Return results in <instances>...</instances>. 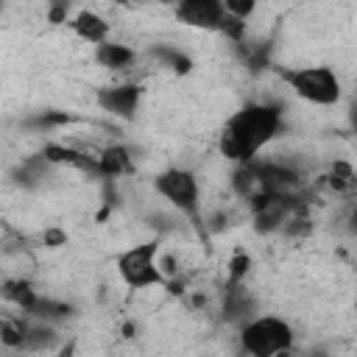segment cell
<instances>
[{
  "mask_svg": "<svg viewBox=\"0 0 357 357\" xmlns=\"http://www.w3.org/2000/svg\"><path fill=\"white\" fill-rule=\"evenodd\" d=\"M282 131V109L276 103H245L240 106L220 128V153L234 162L245 165L259 156V151Z\"/></svg>",
  "mask_w": 357,
  "mask_h": 357,
  "instance_id": "obj_1",
  "label": "cell"
},
{
  "mask_svg": "<svg viewBox=\"0 0 357 357\" xmlns=\"http://www.w3.org/2000/svg\"><path fill=\"white\" fill-rule=\"evenodd\" d=\"M293 346V326L276 315H257L240 326V349L254 357H273Z\"/></svg>",
  "mask_w": 357,
  "mask_h": 357,
  "instance_id": "obj_2",
  "label": "cell"
},
{
  "mask_svg": "<svg viewBox=\"0 0 357 357\" xmlns=\"http://www.w3.org/2000/svg\"><path fill=\"white\" fill-rule=\"evenodd\" d=\"M117 273L128 290L165 284V271L159 265V240H145L126 248L117 257Z\"/></svg>",
  "mask_w": 357,
  "mask_h": 357,
  "instance_id": "obj_3",
  "label": "cell"
},
{
  "mask_svg": "<svg viewBox=\"0 0 357 357\" xmlns=\"http://www.w3.org/2000/svg\"><path fill=\"white\" fill-rule=\"evenodd\" d=\"M284 81L290 84V89L312 103V106H335L343 95V86H340V78L332 67L326 64H315V67H298V70H287L284 73Z\"/></svg>",
  "mask_w": 357,
  "mask_h": 357,
  "instance_id": "obj_4",
  "label": "cell"
},
{
  "mask_svg": "<svg viewBox=\"0 0 357 357\" xmlns=\"http://www.w3.org/2000/svg\"><path fill=\"white\" fill-rule=\"evenodd\" d=\"M153 190L170 206H176L181 215H187L198 229L204 226L201 218H198L201 190H198V178H195L192 170H187V167H167V170L153 176Z\"/></svg>",
  "mask_w": 357,
  "mask_h": 357,
  "instance_id": "obj_5",
  "label": "cell"
},
{
  "mask_svg": "<svg viewBox=\"0 0 357 357\" xmlns=\"http://www.w3.org/2000/svg\"><path fill=\"white\" fill-rule=\"evenodd\" d=\"M173 11L181 25L201 28V31H220V25L229 14L223 0H178Z\"/></svg>",
  "mask_w": 357,
  "mask_h": 357,
  "instance_id": "obj_6",
  "label": "cell"
},
{
  "mask_svg": "<svg viewBox=\"0 0 357 357\" xmlns=\"http://www.w3.org/2000/svg\"><path fill=\"white\" fill-rule=\"evenodd\" d=\"M98 106L103 112H109L112 117H120V120H134L137 109H139V100H142V86L139 84H114V86H103L98 89L95 95Z\"/></svg>",
  "mask_w": 357,
  "mask_h": 357,
  "instance_id": "obj_7",
  "label": "cell"
},
{
  "mask_svg": "<svg viewBox=\"0 0 357 357\" xmlns=\"http://www.w3.org/2000/svg\"><path fill=\"white\" fill-rule=\"evenodd\" d=\"M251 167L257 170V176H259V181H262V187H265V190H296V187L301 184L298 170H296V167H290V165H279V162H259V159H254V162H251Z\"/></svg>",
  "mask_w": 357,
  "mask_h": 357,
  "instance_id": "obj_8",
  "label": "cell"
},
{
  "mask_svg": "<svg viewBox=\"0 0 357 357\" xmlns=\"http://www.w3.org/2000/svg\"><path fill=\"white\" fill-rule=\"evenodd\" d=\"M131 170H134V162H131V153L126 145H106L100 151V156L95 159V173L103 178H117Z\"/></svg>",
  "mask_w": 357,
  "mask_h": 357,
  "instance_id": "obj_9",
  "label": "cell"
},
{
  "mask_svg": "<svg viewBox=\"0 0 357 357\" xmlns=\"http://www.w3.org/2000/svg\"><path fill=\"white\" fill-rule=\"evenodd\" d=\"M70 28H73V33H75L78 39H84V42H89V45H100V42L109 39V22H106L98 11H89V8L78 11V14L70 20Z\"/></svg>",
  "mask_w": 357,
  "mask_h": 357,
  "instance_id": "obj_10",
  "label": "cell"
},
{
  "mask_svg": "<svg viewBox=\"0 0 357 357\" xmlns=\"http://www.w3.org/2000/svg\"><path fill=\"white\" fill-rule=\"evenodd\" d=\"M254 298L245 290V282H229V287L223 290V315L229 321H248V315L254 312Z\"/></svg>",
  "mask_w": 357,
  "mask_h": 357,
  "instance_id": "obj_11",
  "label": "cell"
},
{
  "mask_svg": "<svg viewBox=\"0 0 357 357\" xmlns=\"http://www.w3.org/2000/svg\"><path fill=\"white\" fill-rule=\"evenodd\" d=\"M95 61L106 70H126L128 64L137 61V53L128 47V45H120V42H100L95 45Z\"/></svg>",
  "mask_w": 357,
  "mask_h": 357,
  "instance_id": "obj_12",
  "label": "cell"
},
{
  "mask_svg": "<svg viewBox=\"0 0 357 357\" xmlns=\"http://www.w3.org/2000/svg\"><path fill=\"white\" fill-rule=\"evenodd\" d=\"M25 315H31V318H36V321L56 324V321H64V318L73 315V304H67V301H56V298H47V296H39L36 304H33Z\"/></svg>",
  "mask_w": 357,
  "mask_h": 357,
  "instance_id": "obj_13",
  "label": "cell"
},
{
  "mask_svg": "<svg viewBox=\"0 0 357 357\" xmlns=\"http://www.w3.org/2000/svg\"><path fill=\"white\" fill-rule=\"evenodd\" d=\"M324 178H326V187L337 195H351L357 190V173L349 162H335Z\"/></svg>",
  "mask_w": 357,
  "mask_h": 357,
  "instance_id": "obj_14",
  "label": "cell"
},
{
  "mask_svg": "<svg viewBox=\"0 0 357 357\" xmlns=\"http://www.w3.org/2000/svg\"><path fill=\"white\" fill-rule=\"evenodd\" d=\"M151 56H153L162 67L173 70L176 75H187V73L192 70V59H190L187 53H181L178 47H173V45H159V47L151 50Z\"/></svg>",
  "mask_w": 357,
  "mask_h": 357,
  "instance_id": "obj_15",
  "label": "cell"
},
{
  "mask_svg": "<svg viewBox=\"0 0 357 357\" xmlns=\"http://www.w3.org/2000/svg\"><path fill=\"white\" fill-rule=\"evenodd\" d=\"M42 159H45L47 165H75V167H89V170H95V162H89L84 153H78V151H73V148H64V145H56V142L45 145Z\"/></svg>",
  "mask_w": 357,
  "mask_h": 357,
  "instance_id": "obj_16",
  "label": "cell"
},
{
  "mask_svg": "<svg viewBox=\"0 0 357 357\" xmlns=\"http://www.w3.org/2000/svg\"><path fill=\"white\" fill-rule=\"evenodd\" d=\"M56 343V332L47 321H36L25 326V340H22V351H42L50 349Z\"/></svg>",
  "mask_w": 357,
  "mask_h": 357,
  "instance_id": "obj_17",
  "label": "cell"
},
{
  "mask_svg": "<svg viewBox=\"0 0 357 357\" xmlns=\"http://www.w3.org/2000/svg\"><path fill=\"white\" fill-rule=\"evenodd\" d=\"M3 296H6L8 301H14L22 312H28V310L36 304V298H39V293L33 290V284L25 282V279H8V282L3 284Z\"/></svg>",
  "mask_w": 357,
  "mask_h": 357,
  "instance_id": "obj_18",
  "label": "cell"
},
{
  "mask_svg": "<svg viewBox=\"0 0 357 357\" xmlns=\"http://www.w3.org/2000/svg\"><path fill=\"white\" fill-rule=\"evenodd\" d=\"M73 117L67 114V112H36L33 117H28L22 126H28V128H36V131H50V128H56V126H64V123H70Z\"/></svg>",
  "mask_w": 357,
  "mask_h": 357,
  "instance_id": "obj_19",
  "label": "cell"
},
{
  "mask_svg": "<svg viewBox=\"0 0 357 357\" xmlns=\"http://www.w3.org/2000/svg\"><path fill=\"white\" fill-rule=\"evenodd\" d=\"M25 321H3L0 324V343L6 349H22L25 340Z\"/></svg>",
  "mask_w": 357,
  "mask_h": 357,
  "instance_id": "obj_20",
  "label": "cell"
},
{
  "mask_svg": "<svg viewBox=\"0 0 357 357\" xmlns=\"http://www.w3.org/2000/svg\"><path fill=\"white\" fill-rule=\"evenodd\" d=\"M248 271H251V257L243 254V251H237L231 257V262H229V282H245Z\"/></svg>",
  "mask_w": 357,
  "mask_h": 357,
  "instance_id": "obj_21",
  "label": "cell"
},
{
  "mask_svg": "<svg viewBox=\"0 0 357 357\" xmlns=\"http://www.w3.org/2000/svg\"><path fill=\"white\" fill-rule=\"evenodd\" d=\"M220 33L229 36L231 42H243V36H245V20L226 14V20H223V25H220Z\"/></svg>",
  "mask_w": 357,
  "mask_h": 357,
  "instance_id": "obj_22",
  "label": "cell"
},
{
  "mask_svg": "<svg viewBox=\"0 0 357 357\" xmlns=\"http://www.w3.org/2000/svg\"><path fill=\"white\" fill-rule=\"evenodd\" d=\"M223 6L231 17H240V20H248L257 11V0H223Z\"/></svg>",
  "mask_w": 357,
  "mask_h": 357,
  "instance_id": "obj_23",
  "label": "cell"
},
{
  "mask_svg": "<svg viewBox=\"0 0 357 357\" xmlns=\"http://www.w3.org/2000/svg\"><path fill=\"white\" fill-rule=\"evenodd\" d=\"M67 8H70V0H53V3H50V11H47V20H50L53 25L64 22V20H67Z\"/></svg>",
  "mask_w": 357,
  "mask_h": 357,
  "instance_id": "obj_24",
  "label": "cell"
},
{
  "mask_svg": "<svg viewBox=\"0 0 357 357\" xmlns=\"http://www.w3.org/2000/svg\"><path fill=\"white\" fill-rule=\"evenodd\" d=\"M349 231L357 234V204H354V212H351V218H349Z\"/></svg>",
  "mask_w": 357,
  "mask_h": 357,
  "instance_id": "obj_25",
  "label": "cell"
},
{
  "mask_svg": "<svg viewBox=\"0 0 357 357\" xmlns=\"http://www.w3.org/2000/svg\"><path fill=\"white\" fill-rule=\"evenodd\" d=\"M349 123H351V128H354V134H357V103H354L351 112H349Z\"/></svg>",
  "mask_w": 357,
  "mask_h": 357,
  "instance_id": "obj_26",
  "label": "cell"
},
{
  "mask_svg": "<svg viewBox=\"0 0 357 357\" xmlns=\"http://www.w3.org/2000/svg\"><path fill=\"white\" fill-rule=\"evenodd\" d=\"M156 3H165V6H176L178 0H156Z\"/></svg>",
  "mask_w": 357,
  "mask_h": 357,
  "instance_id": "obj_27",
  "label": "cell"
}]
</instances>
